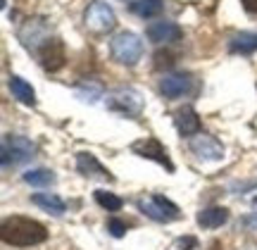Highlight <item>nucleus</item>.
Listing matches in <instances>:
<instances>
[{
	"instance_id": "obj_5",
	"label": "nucleus",
	"mask_w": 257,
	"mask_h": 250,
	"mask_svg": "<svg viewBox=\"0 0 257 250\" xmlns=\"http://www.w3.org/2000/svg\"><path fill=\"white\" fill-rule=\"evenodd\" d=\"M117 24V17H114V10L102 3V0H95L88 5L86 10V27L95 31V34H105V31H112Z\"/></svg>"
},
{
	"instance_id": "obj_18",
	"label": "nucleus",
	"mask_w": 257,
	"mask_h": 250,
	"mask_svg": "<svg viewBox=\"0 0 257 250\" xmlns=\"http://www.w3.org/2000/svg\"><path fill=\"white\" fill-rule=\"evenodd\" d=\"M131 12L138 15V17H155L162 12V0H134L131 3Z\"/></svg>"
},
{
	"instance_id": "obj_20",
	"label": "nucleus",
	"mask_w": 257,
	"mask_h": 250,
	"mask_svg": "<svg viewBox=\"0 0 257 250\" xmlns=\"http://www.w3.org/2000/svg\"><path fill=\"white\" fill-rule=\"evenodd\" d=\"M95 203L100 205V207H105L107 212H117V210H121V198L114 193H107V191H95Z\"/></svg>"
},
{
	"instance_id": "obj_13",
	"label": "nucleus",
	"mask_w": 257,
	"mask_h": 250,
	"mask_svg": "<svg viewBox=\"0 0 257 250\" xmlns=\"http://www.w3.org/2000/svg\"><path fill=\"white\" fill-rule=\"evenodd\" d=\"M160 91L165 93L167 98H181L184 93L191 91V76L188 74H169L162 79Z\"/></svg>"
},
{
	"instance_id": "obj_22",
	"label": "nucleus",
	"mask_w": 257,
	"mask_h": 250,
	"mask_svg": "<svg viewBox=\"0 0 257 250\" xmlns=\"http://www.w3.org/2000/svg\"><path fill=\"white\" fill-rule=\"evenodd\" d=\"M107 229H110V233L114 236V238H121V236L126 233V224L121 222V219H110Z\"/></svg>"
},
{
	"instance_id": "obj_19",
	"label": "nucleus",
	"mask_w": 257,
	"mask_h": 250,
	"mask_svg": "<svg viewBox=\"0 0 257 250\" xmlns=\"http://www.w3.org/2000/svg\"><path fill=\"white\" fill-rule=\"evenodd\" d=\"M24 181L31 186H50L53 181H55V174L50 172V169H31V172H27L24 174Z\"/></svg>"
},
{
	"instance_id": "obj_3",
	"label": "nucleus",
	"mask_w": 257,
	"mask_h": 250,
	"mask_svg": "<svg viewBox=\"0 0 257 250\" xmlns=\"http://www.w3.org/2000/svg\"><path fill=\"white\" fill-rule=\"evenodd\" d=\"M36 155V146L31 143L29 139L24 136H15V134H8L5 139H3V167L8 165H22V162H27Z\"/></svg>"
},
{
	"instance_id": "obj_15",
	"label": "nucleus",
	"mask_w": 257,
	"mask_h": 250,
	"mask_svg": "<svg viewBox=\"0 0 257 250\" xmlns=\"http://www.w3.org/2000/svg\"><path fill=\"white\" fill-rule=\"evenodd\" d=\"M229 219V210L226 207H207L198 214V224L202 229H217L221 224H226Z\"/></svg>"
},
{
	"instance_id": "obj_9",
	"label": "nucleus",
	"mask_w": 257,
	"mask_h": 250,
	"mask_svg": "<svg viewBox=\"0 0 257 250\" xmlns=\"http://www.w3.org/2000/svg\"><path fill=\"white\" fill-rule=\"evenodd\" d=\"M191 150L193 155L198 160H207V162H214V160H221L224 158V146H221L219 141L214 139V136H210V134H195L191 139Z\"/></svg>"
},
{
	"instance_id": "obj_14",
	"label": "nucleus",
	"mask_w": 257,
	"mask_h": 250,
	"mask_svg": "<svg viewBox=\"0 0 257 250\" xmlns=\"http://www.w3.org/2000/svg\"><path fill=\"white\" fill-rule=\"evenodd\" d=\"M229 50L236 55H252L257 50V34L252 31H240L229 41Z\"/></svg>"
},
{
	"instance_id": "obj_23",
	"label": "nucleus",
	"mask_w": 257,
	"mask_h": 250,
	"mask_svg": "<svg viewBox=\"0 0 257 250\" xmlns=\"http://www.w3.org/2000/svg\"><path fill=\"white\" fill-rule=\"evenodd\" d=\"M176 248H181V250H193V248H198V241H195L193 236H186V238H179V241H176Z\"/></svg>"
},
{
	"instance_id": "obj_11",
	"label": "nucleus",
	"mask_w": 257,
	"mask_h": 250,
	"mask_svg": "<svg viewBox=\"0 0 257 250\" xmlns=\"http://www.w3.org/2000/svg\"><path fill=\"white\" fill-rule=\"evenodd\" d=\"M76 169H79V174L88 176V179L114 181V176H112L110 169H105V167L98 162V158L91 155V153H79V155H76Z\"/></svg>"
},
{
	"instance_id": "obj_2",
	"label": "nucleus",
	"mask_w": 257,
	"mask_h": 250,
	"mask_svg": "<svg viewBox=\"0 0 257 250\" xmlns=\"http://www.w3.org/2000/svg\"><path fill=\"white\" fill-rule=\"evenodd\" d=\"M112 57L126 67H134L143 55V41L134 31H121L110 41Z\"/></svg>"
},
{
	"instance_id": "obj_1",
	"label": "nucleus",
	"mask_w": 257,
	"mask_h": 250,
	"mask_svg": "<svg viewBox=\"0 0 257 250\" xmlns=\"http://www.w3.org/2000/svg\"><path fill=\"white\" fill-rule=\"evenodd\" d=\"M0 238L8 245L29 248V245H38L46 241L48 229L31 217H8L0 226Z\"/></svg>"
},
{
	"instance_id": "obj_10",
	"label": "nucleus",
	"mask_w": 257,
	"mask_h": 250,
	"mask_svg": "<svg viewBox=\"0 0 257 250\" xmlns=\"http://www.w3.org/2000/svg\"><path fill=\"white\" fill-rule=\"evenodd\" d=\"M184 36V31L181 27L176 24V22H167V19H160V22H153L150 27H148V38L153 41V43H176V41H181Z\"/></svg>"
},
{
	"instance_id": "obj_21",
	"label": "nucleus",
	"mask_w": 257,
	"mask_h": 250,
	"mask_svg": "<svg viewBox=\"0 0 257 250\" xmlns=\"http://www.w3.org/2000/svg\"><path fill=\"white\" fill-rule=\"evenodd\" d=\"M174 53H169V50H160V53H155V67L157 69H169V67L174 65Z\"/></svg>"
},
{
	"instance_id": "obj_4",
	"label": "nucleus",
	"mask_w": 257,
	"mask_h": 250,
	"mask_svg": "<svg viewBox=\"0 0 257 250\" xmlns=\"http://www.w3.org/2000/svg\"><path fill=\"white\" fill-rule=\"evenodd\" d=\"M107 107L112 112H119V114H126V117H138L143 112V98L141 93L134 91V88H117L107 95Z\"/></svg>"
},
{
	"instance_id": "obj_17",
	"label": "nucleus",
	"mask_w": 257,
	"mask_h": 250,
	"mask_svg": "<svg viewBox=\"0 0 257 250\" xmlns=\"http://www.w3.org/2000/svg\"><path fill=\"white\" fill-rule=\"evenodd\" d=\"M31 200H34V205L43 207L46 212H53V214H62L64 212V200L62 198H57L55 193H36Z\"/></svg>"
},
{
	"instance_id": "obj_6",
	"label": "nucleus",
	"mask_w": 257,
	"mask_h": 250,
	"mask_svg": "<svg viewBox=\"0 0 257 250\" xmlns=\"http://www.w3.org/2000/svg\"><path fill=\"white\" fill-rule=\"evenodd\" d=\"M141 212H146L155 222H174L179 219V207L172 200H167L165 195H153L148 200H138Z\"/></svg>"
},
{
	"instance_id": "obj_16",
	"label": "nucleus",
	"mask_w": 257,
	"mask_h": 250,
	"mask_svg": "<svg viewBox=\"0 0 257 250\" xmlns=\"http://www.w3.org/2000/svg\"><path fill=\"white\" fill-rule=\"evenodd\" d=\"M10 91H12V95H15L19 102H24V105H34V102H36V93L31 88V83L24 81L22 76H12V79H10Z\"/></svg>"
},
{
	"instance_id": "obj_12",
	"label": "nucleus",
	"mask_w": 257,
	"mask_h": 250,
	"mask_svg": "<svg viewBox=\"0 0 257 250\" xmlns=\"http://www.w3.org/2000/svg\"><path fill=\"white\" fill-rule=\"evenodd\" d=\"M174 124L179 134L181 136H195V134H200V117H198V112L193 110V107H181V110L174 114Z\"/></svg>"
},
{
	"instance_id": "obj_8",
	"label": "nucleus",
	"mask_w": 257,
	"mask_h": 250,
	"mask_svg": "<svg viewBox=\"0 0 257 250\" xmlns=\"http://www.w3.org/2000/svg\"><path fill=\"white\" fill-rule=\"evenodd\" d=\"M38 57L46 72H60L67 62V53H64V43L60 38H48L43 46L38 48Z\"/></svg>"
},
{
	"instance_id": "obj_24",
	"label": "nucleus",
	"mask_w": 257,
	"mask_h": 250,
	"mask_svg": "<svg viewBox=\"0 0 257 250\" xmlns=\"http://www.w3.org/2000/svg\"><path fill=\"white\" fill-rule=\"evenodd\" d=\"M243 3V8L248 10L250 15H257V0H240Z\"/></svg>"
},
{
	"instance_id": "obj_7",
	"label": "nucleus",
	"mask_w": 257,
	"mask_h": 250,
	"mask_svg": "<svg viewBox=\"0 0 257 250\" xmlns=\"http://www.w3.org/2000/svg\"><path fill=\"white\" fill-rule=\"evenodd\" d=\"M131 150L136 153L138 158L153 160V162L165 167L167 172H174V162L169 160L165 146H162L157 139H141V141H136V143H131Z\"/></svg>"
}]
</instances>
